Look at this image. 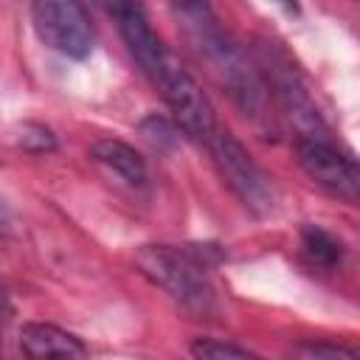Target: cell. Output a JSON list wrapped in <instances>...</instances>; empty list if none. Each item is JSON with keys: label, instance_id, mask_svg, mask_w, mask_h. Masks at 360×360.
<instances>
[{"label": "cell", "instance_id": "cell-3", "mask_svg": "<svg viewBox=\"0 0 360 360\" xmlns=\"http://www.w3.org/2000/svg\"><path fill=\"white\" fill-rule=\"evenodd\" d=\"M256 65L262 70L270 98H276L278 110L298 129V138H326V124L298 70L290 65L287 53L278 51L273 42H262L256 48Z\"/></svg>", "mask_w": 360, "mask_h": 360}, {"label": "cell", "instance_id": "cell-11", "mask_svg": "<svg viewBox=\"0 0 360 360\" xmlns=\"http://www.w3.org/2000/svg\"><path fill=\"white\" fill-rule=\"evenodd\" d=\"M301 253L312 267H321V270H332L343 262L340 239H335L329 231H323L318 225H307L301 231Z\"/></svg>", "mask_w": 360, "mask_h": 360}, {"label": "cell", "instance_id": "cell-5", "mask_svg": "<svg viewBox=\"0 0 360 360\" xmlns=\"http://www.w3.org/2000/svg\"><path fill=\"white\" fill-rule=\"evenodd\" d=\"M31 22L39 42L68 59H87L96 45V31L82 0H31Z\"/></svg>", "mask_w": 360, "mask_h": 360}, {"label": "cell", "instance_id": "cell-7", "mask_svg": "<svg viewBox=\"0 0 360 360\" xmlns=\"http://www.w3.org/2000/svg\"><path fill=\"white\" fill-rule=\"evenodd\" d=\"M104 6L110 8V14L118 22V31H121V39H124L129 56L138 62L141 73L155 84L160 70L172 59V51L163 45L158 31L152 28L143 3L141 0H104Z\"/></svg>", "mask_w": 360, "mask_h": 360}, {"label": "cell", "instance_id": "cell-9", "mask_svg": "<svg viewBox=\"0 0 360 360\" xmlns=\"http://www.w3.org/2000/svg\"><path fill=\"white\" fill-rule=\"evenodd\" d=\"M20 352L25 357H68L70 360V357H84L87 346L76 335L53 323L31 321L20 329Z\"/></svg>", "mask_w": 360, "mask_h": 360}, {"label": "cell", "instance_id": "cell-1", "mask_svg": "<svg viewBox=\"0 0 360 360\" xmlns=\"http://www.w3.org/2000/svg\"><path fill=\"white\" fill-rule=\"evenodd\" d=\"M172 11L208 73L253 121H270V93L256 59L222 28L208 0H172Z\"/></svg>", "mask_w": 360, "mask_h": 360}, {"label": "cell", "instance_id": "cell-15", "mask_svg": "<svg viewBox=\"0 0 360 360\" xmlns=\"http://www.w3.org/2000/svg\"><path fill=\"white\" fill-rule=\"evenodd\" d=\"M6 222V211H3V200H0V225Z\"/></svg>", "mask_w": 360, "mask_h": 360}, {"label": "cell", "instance_id": "cell-2", "mask_svg": "<svg viewBox=\"0 0 360 360\" xmlns=\"http://www.w3.org/2000/svg\"><path fill=\"white\" fill-rule=\"evenodd\" d=\"M135 262L141 273L183 309L194 315L217 312V290L211 284L202 253L174 245H143L135 253Z\"/></svg>", "mask_w": 360, "mask_h": 360}, {"label": "cell", "instance_id": "cell-10", "mask_svg": "<svg viewBox=\"0 0 360 360\" xmlns=\"http://www.w3.org/2000/svg\"><path fill=\"white\" fill-rule=\"evenodd\" d=\"M90 155H93V160H98L104 169H110L124 183H129V186L146 183V160L129 143H124L118 138H101L90 146Z\"/></svg>", "mask_w": 360, "mask_h": 360}, {"label": "cell", "instance_id": "cell-12", "mask_svg": "<svg viewBox=\"0 0 360 360\" xmlns=\"http://www.w3.org/2000/svg\"><path fill=\"white\" fill-rule=\"evenodd\" d=\"M194 357H253L250 349L228 343V340H214V338H200L191 343Z\"/></svg>", "mask_w": 360, "mask_h": 360}, {"label": "cell", "instance_id": "cell-8", "mask_svg": "<svg viewBox=\"0 0 360 360\" xmlns=\"http://www.w3.org/2000/svg\"><path fill=\"white\" fill-rule=\"evenodd\" d=\"M298 166L323 191L354 202L357 200V166L329 138H298Z\"/></svg>", "mask_w": 360, "mask_h": 360}, {"label": "cell", "instance_id": "cell-13", "mask_svg": "<svg viewBox=\"0 0 360 360\" xmlns=\"http://www.w3.org/2000/svg\"><path fill=\"white\" fill-rule=\"evenodd\" d=\"M290 354H298V357H354L357 352L354 349H346V346H335V343H301L295 346Z\"/></svg>", "mask_w": 360, "mask_h": 360}, {"label": "cell", "instance_id": "cell-14", "mask_svg": "<svg viewBox=\"0 0 360 360\" xmlns=\"http://www.w3.org/2000/svg\"><path fill=\"white\" fill-rule=\"evenodd\" d=\"M278 3H281V6H284L290 14H298V6H295V0H278Z\"/></svg>", "mask_w": 360, "mask_h": 360}, {"label": "cell", "instance_id": "cell-6", "mask_svg": "<svg viewBox=\"0 0 360 360\" xmlns=\"http://www.w3.org/2000/svg\"><path fill=\"white\" fill-rule=\"evenodd\" d=\"M155 87L160 90V96L166 98L177 127L197 143H205L217 129H219V121H217V112L208 101V96L202 93V87L197 84V79L174 59L166 62V68L160 70Z\"/></svg>", "mask_w": 360, "mask_h": 360}, {"label": "cell", "instance_id": "cell-16", "mask_svg": "<svg viewBox=\"0 0 360 360\" xmlns=\"http://www.w3.org/2000/svg\"><path fill=\"white\" fill-rule=\"evenodd\" d=\"M101 3H104V0H101Z\"/></svg>", "mask_w": 360, "mask_h": 360}, {"label": "cell", "instance_id": "cell-4", "mask_svg": "<svg viewBox=\"0 0 360 360\" xmlns=\"http://www.w3.org/2000/svg\"><path fill=\"white\" fill-rule=\"evenodd\" d=\"M219 172V177L228 183V188L245 202V208L256 214H267L276 205V188L264 169L250 158V152L233 138L228 127L219 124V129L202 143Z\"/></svg>", "mask_w": 360, "mask_h": 360}]
</instances>
